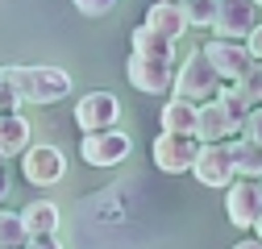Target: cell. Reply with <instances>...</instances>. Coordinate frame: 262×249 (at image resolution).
<instances>
[{
    "label": "cell",
    "mask_w": 262,
    "mask_h": 249,
    "mask_svg": "<svg viewBox=\"0 0 262 249\" xmlns=\"http://www.w3.org/2000/svg\"><path fill=\"white\" fill-rule=\"evenodd\" d=\"M246 116H250L246 100L237 96L233 87H225L216 100L200 104V112H195V133H191V137L200 141V145H221V141H229L233 133H242Z\"/></svg>",
    "instance_id": "1"
},
{
    "label": "cell",
    "mask_w": 262,
    "mask_h": 249,
    "mask_svg": "<svg viewBox=\"0 0 262 249\" xmlns=\"http://www.w3.org/2000/svg\"><path fill=\"white\" fill-rule=\"evenodd\" d=\"M21 104H58L71 91V75L58 67H5L0 71Z\"/></svg>",
    "instance_id": "2"
},
{
    "label": "cell",
    "mask_w": 262,
    "mask_h": 249,
    "mask_svg": "<svg viewBox=\"0 0 262 249\" xmlns=\"http://www.w3.org/2000/svg\"><path fill=\"white\" fill-rule=\"evenodd\" d=\"M175 96L179 100H191V104H200V100H216L221 96V91H225V83L216 79V71L208 67V58L200 54V50H195L187 62H183V67L175 71Z\"/></svg>",
    "instance_id": "3"
},
{
    "label": "cell",
    "mask_w": 262,
    "mask_h": 249,
    "mask_svg": "<svg viewBox=\"0 0 262 249\" xmlns=\"http://www.w3.org/2000/svg\"><path fill=\"white\" fill-rule=\"evenodd\" d=\"M129 150H134L129 133H121V129H100V133H83L79 158H83L88 166H117V162L129 158Z\"/></svg>",
    "instance_id": "4"
},
{
    "label": "cell",
    "mask_w": 262,
    "mask_h": 249,
    "mask_svg": "<svg viewBox=\"0 0 262 249\" xmlns=\"http://www.w3.org/2000/svg\"><path fill=\"white\" fill-rule=\"evenodd\" d=\"M125 75L146 96H162L175 83V58H142V54H134L125 62Z\"/></svg>",
    "instance_id": "5"
},
{
    "label": "cell",
    "mask_w": 262,
    "mask_h": 249,
    "mask_svg": "<svg viewBox=\"0 0 262 249\" xmlns=\"http://www.w3.org/2000/svg\"><path fill=\"white\" fill-rule=\"evenodd\" d=\"M204 58H208V67L216 71V79L225 83V87H233V83H242L246 75H250V54H246V46H237V42H221V38H212L204 50H200Z\"/></svg>",
    "instance_id": "6"
},
{
    "label": "cell",
    "mask_w": 262,
    "mask_h": 249,
    "mask_svg": "<svg viewBox=\"0 0 262 249\" xmlns=\"http://www.w3.org/2000/svg\"><path fill=\"white\" fill-rule=\"evenodd\" d=\"M21 175L34 187H54L62 175H67V158H62L58 145H29L21 154Z\"/></svg>",
    "instance_id": "7"
},
{
    "label": "cell",
    "mask_w": 262,
    "mask_h": 249,
    "mask_svg": "<svg viewBox=\"0 0 262 249\" xmlns=\"http://www.w3.org/2000/svg\"><path fill=\"white\" fill-rule=\"evenodd\" d=\"M117 120H121V100L113 96V91H88V96H79V104H75V124H79L83 133L113 129Z\"/></svg>",
    "instance_id": "8"
},
{
    "label": "cell",
    "mask_w": 262,
    "mask_h": 249,
    "mask_svg": "<svg viewBox=\"0 0 262 249\" xmlns=\"http://www.w3.org/2000/svg\"><path fill=\"white\" fill-rule=\"evenodd\" d=\"M195 154H200V141H195L191 133H158L154 137V162H158V170H167V175L191 170Z\"/></svg>",
    "instance_id": "9"
},
{
    "label": "cell",
    "mask_w": 262,
    "mask_h": 249,
    "mask_svg": "<svg viewBox=\"0 0 262 249\" xmlns=\"http://www.w3.org/2000/svg\"><path fill=\"white\" fill-rule=\"evenodd\" d=\"M225 212H229V220H233L237 229H254V220L262 216V187L254 179H233L225 187Z\"/></svg>",
    "instance_id": "10"
},
{
    "label": "cell",
    "mask_w": 262,
    "mask_h": 249,
    "mask_svg": "<svg viewBox=\"0 0 262 249\" xmlns=\"http://www.w3.org/2000/svg\"><path fill=\"white\" fill-rule=\"evenodd\" d=\"M191 175L200 179L204 187H216V191H225L229 183L237 179L233 170V158H229V145H200V154H195V162H191Z\"/></svg>",
    "instance_id": "11"
},
{
    "label": "cell",
    "mask_w": 262,
    "mask_h": 249,
    "mask_svg": "<svg viewBox=\"0 0 262 249\" xmlns=\"http://www.w3.org/2000/svg\"><path fill=\"white\" fill-rule=\"evenodd\" d=\"M258 25V13L250 0H216V17H212V34L221 42H237Z\"/></svg>",
    "instance_id": "12"
},
{
    "label": "cell",
    "mask_w": 262,
    "mask_h": 249,
    "mask_svg": "<svg viewBox=\"0 0 262 249\" xmlns=\"http://www.w3.org/2000/svg\"><path fill=\"white\" fill-rule=\"evenodd\" d=\"M146 29H154L158 38H167V42H175L183 29H187V17H183V5H167V0H158V5H150L146 9V21H142Z\"/></svg>",
    "instance_id": "13"
},
{
    "label": "cell",
    "mask_w": 262,
    "mask_h": 249,
    "mask_svg": "<svg viewBox=\"0 0 262 249\" xmlns=\"http://www.w3.org/2000/svg\"><path fill=\"white\" fill-rule=\"evenodd\" d=\"M29 129H34V124H29L21 112H5L0 116V158H17V154H25L29 145Z\"/></svg>",
    "instance_id": "14"
},
{
    "label": "cell",
    "mask_w": 262,
    "mask_h": 249,
    "mask_svg": "<svg viewBox=\"0 0 262 249\" xmlns=\"http://www.w3.org/2000/svg\"><path fill=\"white\" fill-rule=\"evenodd\" d=\"M17 216H21V225H25L29 237L58 233V208H54L50 200H34V204H25V212H17Z\"/></svg>",
    "instance_id": "15"
},
{
    "label": "cell",
    "mask_w": 262,
    "mask_h": 249,
    "mask_svg": "<svg viewBox=\"0 0 262 249\" xmlns=\"http://www.w3.org/2000/svg\"><path fill=\"white\" fill-rule=\"evenodd\" d=\"M195 112H200V104L191 100H167L162 104V133H195Z\"/></svg>",
    "instance_id": "16"
},
{
    "label": "cell",
    "mask_w": 262,
    "mask_h": 249,
    "mask_svg": "<svg viewBox=\"0 0 262 249\" xmlns=\"http://www.w3.org/2000/svg\"><path fill=\"white\" fill-rule=\"evenodd\" d=\"M229 145V158H233V170L242 179H262V145L237 137V141H225Z\"/></svg>",
    "instance_id": "17"
},
{
    "label": "cell",
    "mask_w": 262,
    "mask_h": 249,
    "mask_svg": "<svg viewBox=\"0 0 262 249\" xmlns=\"http://www.w3.org/2000/svg\"><path fill=\"white\" fill-rule=\"evenodd\" d=\"M134 54H142V58H175V42H167V38H158L154 29L138 25L134 29Z\"/></svg>",
    "instance_id": "18"
},
{
    "label": "cell",
    "mask_w": 262,
    "mask_h": 249,
    "mask_svg": "<svg viewBox=\"0 0 262 249\" xmlns=\"http://www.w3.org/2000/svg\"><path fill=\"white\" fill-rule=\"evenodd\" d=\"M25 241H29V233L21 225V216L0 208V249H25Z\"/></svg>",
    "instance_id": "19"
},
{
    "label": "cell",
    "mask_w": 262,
    "mask_h": 249,
    "mask_svg": "<svg viewBox=\"0 0 262 249\" xmlns=\"http://www.w3.org/2000/svg\"><path fill=\"white\" fill-rule=\"evenodd\" d=\"M233 91L246 100V108H258V104H262V62H254L250 75H246L242 83H233Z\"/></svg>",
    "instance_id": "20"
},
{
    "label": "cell",
    "mask_w": 262,
    "mask_h": 249,
    "mask_svg": "<svg viewBox=\"0 0 262 249\" xmlns=\"http://www.w3.org/2000/svg\"><path fill=\"white\" fill-rule=\"evenodd\" d=\"M183 17H187V25L212 29V17H216V0H183Z\"/></svg>",
    "instance_id": "21"
},
{
    "label": "cell",
    "mask_w": 262,
    "mask_h": 249,
    "mask_svg": "<svg viewBox=\"0 0 262 249\" xmlns=\"http://www.w3.org/2000/svg\"><path fill=\"white\" fill-rule=\"evenodd\" d=\"M242 137L254 141V145H262V108H250V116L242 124Z\"/></svg>",
    "instance_id": "22"
},
{
    "label": "cell",
    "mask_w": 262,
    "mask_h": 249,
    "mask_svg": "<svg viewBox=\"0 0 262 249\" xmlns=\"http://www.w3.org/2000/svg\"><path fill=\"white\" fill-rule=\"evenodd\" d=\"M71 5H75L83 17H104V13L117 5V0H71Z\"/></svg>",
    "instance_id": "23"
},
{
    "label": "cell",
    "mask_w": 262,
    "mask_h": 249,
    "mask_svg": "<svg viewBox=\"0 0 262 249\" xmlns=\"http://www.w3.org/2000/svg\"><path fill=\"white\" fill-rule=\"evenodd\" d=\"M246 54H250V62H262V25H254L246 34Z\"/></svg>",
    "instance_id": "24"
},
{
    "label": "cell",
    "mask_w": 262,
    "mask_h": 249,
    "mask_svg": "<svg viewBox=\"0 0 262 249\" xmlns=\"http://www.w3.org/2000/svg\"><path fill=\"white\" fill-rule=\"evenodd\" d=\"M25 249H62V245H58V233H46V237H29Z\"/></svg>",
    "instance_id": "25"
},
{
    "label": "cell",
    "mask_w": 262,
    "mask_h": 249,
    "mask_svg": "<svg viewBox=\"0 0 262 249\" xmlns=\"http://www.w3.org/2000/svg\"><path fill=\"white\" fill-rule=\"evenodd\" d=\"M9 195V166H5V158H0V200Z\"/></svg>",
    "instance_id": "26"
},
{
    "label": "cell",
    "mask_w": 262,
    "mask_h": 249,
    "mask_svg": "<svg viewBox=\"0 0 262 249\" xmlns=\"http://www.w3.org/2000/svg\"><path fill=\"white\" fill-rule=\"evenodd\" d=\"M233 249H262V241H258V237H246V241H237Z\"/></svg>",
    "instance_id": "27"
},
{
    "label": "cell",
    "mask_w": 262,
    "mask_h": 249,
    "mask_svg": "<svg viewBox=\"0 0 262 249\" xmlns=\"http://www.w3.org/2000/svg\"><path fill=\"white\" fill-rule=\"evenodd\" d=\"M254 233H258V241H262V216H258V220H254Z\"/></svg>",
    "instance_id": "28"
},
{
    "label": "cell",
    "mask_w": 262,
    "mask_h": 249,
    "mask_svg": "<svg viewBox=\"0 0 262 249\" xmlns=\"http://www.w3.org/2000/svg\"><path fill=\"white\" fill-rule=\"evenodd\" d=\"M167 5H183V0H167Z\"/></svg>",
    "instance_id": "29"
},
{
    "label": "cell",
    "mask_w": 262,
    "mask_h": 249,
    "mask_svg": "<svg viewBox=\"0 0 262 249\" xmlns=\"http://www.w3.org/2000/svg\"><path fill=\"white\" fill-rule=\"evenodd\" d=\"M250 5H254V9H258V5H262V0H250Z\"/></svg>",
    "instance_id": "30"
},
{
    "label": "cell",
    "mask_w": 262,
    "mask_h": 249,
    "mask_svg": "<svg viewBox=\"0 0 262 249\" xmlns=\"http://www.w3.org/2000/svg\"><path fill=\"white\" fill-rule=\"evenodd\" d=\"M258 187H262V183H258Z\"/></svg>",
    "instance_id": "31"
}]
</instances>
